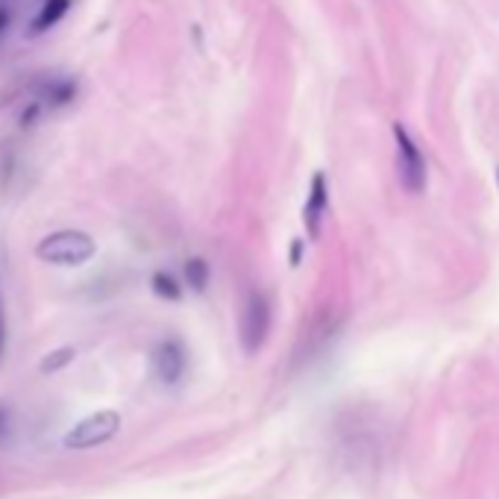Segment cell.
<instances>
[{
	"mask_svg": "<svg viewBox=\"0 0 499 499\" xmlns=\"http://www.w3.org/2000/svg\"><path fill=\"white\" fill-rule=\"evenodd\" d=\"M268 326H270L268 300L261 297V294H250L247 309H244V321H241V330H244V347H247L250 352H256L261 344H265Z\"/></svg>",
	"mask_w": 499,
	"mask_h": 499,
	"instance_id": "277c9868",
	"label": "cell"
},
{
	"mask_svg": "<svg viewBox=\"0 0 499 499\" xmlns=\"http://www.w3.org/2000/svg\"><path fill=\"white\" fill-rule=\"evenodd\" d=\"M393 138H397V150H400V179L409 191H423L426 186V159L420 148L412 141V136L405 133L402 124H393Z\"/></svg>",
	"mask_w": 499,
	"mask_h": 499,
	"instance_id": "3957f363",
	"label": "cell"
},
{
	"mask_svg": "<svg viewBox=\"0 0 499 499\" xmlns=\"http://www.w3.org/2000/svg\"><path fill=\"white\" fill-rule=\"evenodd\" d=\"M0 344H4V332H0Z\"/></svg>",
	"mask_w": 499,
	"mask_h": 499,
	"instance_id": "5bb4252c",
	"label": "cell"
},
{
	"mask_svg": "<svg viewBox=\"0 0 499 499\" xmlns=\"http://www.w3.org/2000/svg\"><path fill=\"white\" fill-rule=\"evenodd\" d=\"M326 206H330V191H326V174L318 170L311 177V186H309V197H306V206H303V223L309 229V239H318L321 235V220L326 215Z\"/></svg>",
	"mask_w": 499,
	"mask_h": 499,
	"instance_id": "8992f818",
	"label": "cell"
},
{
	"mask_svg": "<svg viewBox=\"0 0 499 499\" xmlns=\"http://www.w3.org/2000/svg\"><path fill=\"white\" fill-rule=\"evenodd\" d=\"M117 432H121V414L112 409H103L83 417L76 426H71L68 435L62 438V446L65 450H91V446L112 441Z\"/></svg>",
	"mask_w": 499,
	"mask_h": 499,
	"instance_id": "7a4b0ae2",
	"label": "cell"
},
{
	"mask_svg": "<svg viewBox=\"0 0 499 499\" xmlns=\"http://www.w3.org/2000/svg\"><path fill=\"white\" fill-rule=\"evenodd\" d=\"M209 277H212V270H209V261H206V259L194 256V259L186 261V282L194 288L197 294H203V291H206Z\"/></svg>",
	"mask_w": 499,
	"mask_h": 499,
	"instance_id": "9c48e42d",
	"label": "cell"
},
{
	"mask_svg": "<svg viewBox=\"0 0 499 499\" xmlns=\"http://www.w3.org/2000/svg\"><path fill=\"white\" fill-rule=\"evenodd\" d=\"M303 250H306L303 239H294L291 247H288V261H291V268H300V261H303Z\"/></svg>",
	"mask_w": 499,
	"mask_h": 499,
	"instance_id": "8fae6325",
	"label": "cell"
},
{
	"mask_svg": "<svg viewBox=\"0 0 499 499\" xmlns=\"http://www.w3.org/2000/svg\"><path fill=\"white\" fill-rule=\"evenodd\" d=\"M150 288H153L156 297L168 300V303H177V300H182V285L177 282L174 273H168V270H156L150 277Z\"/></svg>",
	"mask_w": 499,
	"mask_h": 499,
	"instance_id": "52a82bcc",
	"label": "cell"
},
{
	"mask_svg": "<svg viewBox=\"0 0 499 499\" xmlns=\"http://www.w3.org/2000/svg\"><path fill=\"white\" fill-rule=\"evenodd\" d=\"M74 359H76L74 347H59L54 352H47V356L38 362V371H42V373H56V371H62V367H68Z\"/></svg>",
	"mask_w": 499,
	"mask_h": 499,
	"instance_id": "30bf717a",
	"label": "cell"
},
{
	"mask_svg": "<svg viewBox=\"0 0 499 499\" xmlns=\"http://www.w3.org/2000/svg\"><path fill=\"white\" fill-rule=\"evenodd\" d=\"M95 253H97V244L83 229L50 232L36 244V256L47 261V265H59V268H80Z\"/></svg>",
	"mask_w": 499,
	"mask_h": 499,
	"instance_id": "6da1fadb",
	"label": "cell"
},
{
	"mask_svg": "<svg viewBox=\"0 0 499 499\" xmlns=\"http://www.w3.org/2000/svg\"><path fill=\"white\" fill-rule=\"evenodd\" d=\"M496 179H499V170H496Z\"/></svg>",
	"mask_w": 499,
	"mask_h": 499,
	"instance_id": "9a60e30c",
	"label": "cell"
},
{
	"mask_svg": "<svg viewBox=\"0 0 499 499\" xmlns=\"http://www.w3.org/2000/svg\"><path fill=\"white\" fill-rule=\"evenodd\" d=\"M186 350H182V344L177 338H168L162 341L159 347H156L153 352V367H156V376L162 379L165 385H177L182 373H186Z\"/></svg>",
	"mask_w": 499,
	"mask_h": 499,
	"instance_id": "5b68a950",
	"label": "cell"
},
{
	"mask_svg": "<svg viewBox=\"0 0 499 499\" xmlns=\"http://www.w3.org/2000/svg\"><path fill=\"white\" fill-rule=\"evenodd\" d=\"M71 0H47V4L42 6V12H38V18L33 21V33H45L54 27L56 21H62V15L68 12Z\"/></svg>",
	"mask_w": 499,
	"mask_h": 499,
	"instance_id": "ba28073f",
	"label": "cell"
},
{
	"mask_svg": "<svg viewBox=\"0 0 499 499\" xmlns=\"http://www.w3.org/2000/svg\"><path fill=\"white\" fill-rule=\"evenodd\" d=\"M6 21H9V18H6V9H0V30L6 27Z\"/></svg>",
	"mask_w": 499,
	"mask_h": 499,
	"instance_id": "4fadbf2b",
	"label": "cell"
},
{
	"mask_svg": "<svg viewBox=\"0 0 499 499\" xmlns=\"http://www.w3.org/2000/svg\"><path fill=\"white\" fill-rule=\"evenodd\" d=\"M4 429H6V409H0V435H4Z\"/></svg>",
	"mask_w": 499,
	"mask_h": 499,
	"instance_id": "7c38bea8",
	"label": "cell"
}]
</instances>
